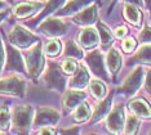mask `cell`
<instances>
[{
  "label": "cell",
  "mask_w": 151,
  "mask_h": 135,
  "mask_svg": "<svg viewBox=\"0 0 151 135\" xmlns=\"http://www.w3.org/2000/svg\"><path fill=\"white\" fill-rule=\"evenodd\" d=\"M27 71L32 79H37L44 70V55L42 45L36 44L25 54Z\"/></svg>",
  "instance_id": "obj_1"
},
{
  "label": "cell",
  "mask_w": 151,
  "mask_h": 135,
  "mask_svg": "<svg viewBox=\"0 0 151 135\" xmlns=\"http://www.w3.org/2000/svg\"><path fill=\"white\" fill-rule=\"evenodd\" d=\"M44 80H45L48 89L56 90V91H62L66 86V77L63 75L62 67L54 62L48 66L45 75H44Z\"/></svg>",
  "instance_id": "obj_2"
},
{
  "label": "cell",
  "mask_w": 151,
  "mask_h": 135,
  "mask_svg": "<svg viewBox=\"0 0 151 135\" xmlns=\"http://www.w3.org/2000/svg\"><path fill=\"white\" fill-rule=\"evenodd\" d=\"M13 126L17 133H27L32 120L31 106H18L13 111Z\"/></svg>",
  "instance_id": "obj_3"
},
{
  "label": "cell",
  "mask_w": 151,
  "mask_h": 135,
  "mask_svg": "<svg viewBox=\"0 0 151 135\" xmlns=\"http://www.w3.org/2000/svg\"><path fill=\"white\" fill-rule=\"evenodd\" d=\"M26 89V82L19 76H12V77L0 80V94H9L23 98Z\"/></svg>",
  "instance_id": "obj_4"
},
{
  "label": "cell",
  "mask_w": 151,
  "mask_h": 135,
  "mask_svg": "<svg viewBox=\"0 0 151 135\" xmlns=\"http://www.w3.org/2000/svg\"><path fill=\"white\" fill-rule=\"evenodd\" d=\"M9 41L12 45H16L18 48H27L31 46L35 41L39 40V37L35 36L34 34H31L29 30H26L22 26H16L12 30V32L9 34Z\"/></svg>",
  "instance_id": "obj_5"
},
{
  "label": "cell",
  "mask_w": 151,
  "mask_h": 135,
  "mask_svg": "<svg viewBox=\"0 0 151 135\" xmlns=\"http://www.w3.org/2000/svg\"><path fill=\"white\" fill-rule=\"evenodd\" d=\"M142 81H143V70L142 67H137L125 79V81L123 82V85L119 88L118 91L123 93L125 96H132L136 94L137 90L139 89V86L142 85Z\"/></svg>",
  "instance_id": "obj_6"
},
{
  "label": "cell",
  "mask_w": 151,
  "mask_h": 135,
  "mask_svg": "<svg viewBox=\"0 0 151 135\" xmlns=\"http://www.w3.org/2000/svg\"><path fill=\"white\" fill-rule=\"evenodd\" d=\"M58 121H60L58 111L50 108V107H42V108L37 109L36 116L34 119V127L53 126Z\"/></svg>",
  "instance_id": "obj_7"
},
{
  "label": "cell",
  "mask_w": 151,
  "mask_h": 135,
  "mask_svg": "<svg viewBox=\"0 0 151 135\" xmlns=\"http://www.w3.org/2000/svg\"><path fill=\"white\" fill-rule=\"evenodd\" d=\"M125 124V117H124V108L122 104H118L111 112L109 113V117L106 120V127L109 131L114 134H118L123 130Z\"/></svg>",
  "instance_id": "obj_8"
},
{
  "label": "cell",
  "mask_w": 151,
  "mask_h": 135,
  "mask_svg": "<svg viewBox=\"0 0 151 135\" xmlns=\"http://www.w3.org/2000/svg\"><path fill=\"white\" fill-rule=\"evenodd\" d=\"M85 61H87L89 68H91L92 72L96 76L102 77V79H107V72H106V68L104 64V57H102L101 51H98V50L91 51L87 55Z\"/></svg>",
  "instance_id": "obj_9"
},
{
  "label": "cell",
  "mask_w": 151,
  "mask_h": 135,
  "mask_svg": "<svg viewBox=\"0 0 151 135\" xmlns=\"http://www.w3.org/2000/svg\"><path fill=\"white\" fill-rule=\"evenodd\" d=\"M39 30L42 31L43 34H45L47 36H60L66 32L67 26H66V23L62 22L61 19L49 18V19H45L42 25H40Z\"/></svg>",
  "instance_id": "obj_10"
},
{
  "label": "cell",
  "mask_w": 151,
  "mask_h": 135,
  "mask_svg": "<svg viewBox=\"0 0 151 135\" xmlns=\"http://www.w3.org/2000/svg\"><path fill=\"white\" fill-rule=\"evenodd\" d=\"M6 70L8 71H25V64H23L21 53L13 48L12 45L6 46Z\"/></svg>",
  "instance_id": "obj_11"
},
{
  "label": "cell",
  "mask_w": 151,
  "mask_h": 135,
  "mask_svg": "<svg viewBox=\"0 0 151 135\" xmlns=\"http://www.w3.org/2000/svg\"><path fill=\"white\" fill-rule=\"evenodd\" d=\"M129 111L137 117L141 119H151V107L142 98H136L129 102Z\"/></svg>",
  "instance_id": "obj_12"
},
{
  "label": "cell",
  "mask_w": 151,
  "mask_h": 135,
  "mask_svg": "<svg viewBox=\"0 0 151 135\" xmlns=\"http://www.w3.org/2000/svg\"><path fill=\"white\" fill-rule=\"evenodd\" d=\"M79 43L85 49H92L98 45V34L94 29L87 27V29L81 30L80 35H79Z\"/></svg>",
  "instance_id": "obj_13"
},
{
  "label": "cell",
  "mask_w": 151,
  "mask_h": 135,
  "mask_svg": "<svg viewBox=\"0 0 151 135\" xmlns=\"http://www.w3.org/2000/svg\"><path fill=\"white\" fill-rule=\"evenodd\" d=\"M97 18V6L94 4L85 8L83 12H80L79 14H76L74 17V22L78 23V25H81V26H88V25H92V23L96 21Z\"/></svg>",
  "instance_id": "obj_14"
},
{
  "label": "cell",
  "mask_w": 151,
  "mask_h": 135,
  "mask_svg": "<svg viewBox=\"0 0 151 135\" xmlns=\"http://www.w3.org/2000/svg\"><path fill=\"white\" fill-rule=\"evenodd\" d=\"M88 82H89V74H88L87 68H85L84 66H79L75 75L70 80V88L81 90L87 86Z\"/></svg>",
  "instance_id": "obj_15"
},
{
  "label": "cell",
  "mask_w": 151,
  "mask_h": 135,
  "mask_svg": "<svg viewBox=\"0 0 151 135\" xmlns=\"http://www.w3.org/2000/svg\"><path fill=\"white\" fill-rule=\"evenodd\" d=\"M84 99H85V94L83 91H75V90H70V91H67L66 94L63 95L62 103H63V107L66 109H71V111H73L74 108H76V107L80 104Z\"/></svg>",
  "instance_id": "obj_16"
},
{
  "label": "cell",
  "mask_w": 151,
  "mask_h": 135,
  "mask_svg": "<svg viewBox=\"0 0 151 135\" xmlns=\"http://www.w3.org/2000/svg\"><path fill=\"white\" fill-rule=\"evenodd\" d=\"M111 102H112V93L96 107V111H94L93 116H92V120H91L92 124L97 122V121L104 119V117L107 115V113L110 112V109H111Z\"/></svg>",
  "instance_id": "obj_17"
},
{
  "label": "cell",
  "mask_w": 151,
  "mask_h": 135,
  "mask_svg": "<svg viewBox=\"0 0 151 135\" xmlns=\"http://www.w3.org/2000/svg\"><path fill=\"white\" fill-rule=\"evenodd\" d=\"M107 68L109 71L111 72L112 76H115L116 74L119 72V70L122 68V55L116 49H110L109 53H107Z\"/></svg>",
  "instance_id": "obj_18"
},
{
  "label": "cell",
  "mask_w": 151,
  "mask_h": 135,
  "mask_svg": "<svg viewBox=\"0 0 151 135\" xmlns=\"http://www.w3.org/2000/svg\"><path fill=\"white\" fill-rule=\"evenodd\" d=\"M124 17L128 22H130L134 26H139L141 21H142V16H141L139 9L134 4H132V3H127L124 5Z\"/></svg>",
  "instance_id": "obj_19"
},
{
  "label": "cell",
  "mask_w": 151,
  "mask_h": 135,
  "mask_svg": "<svg viewBox=\"0 0 151 135\" xmlns=\"http://www.w3.org/2000/svg\"><path fill=\"white\" fill-rule=\"evenodd\" d=\"M42 6L40 3H21L14 6V14L19 18H25L27 16H31Z\"/></svg>",
  "instance_id": "obj_20"
},
{
  "label": "cell",
  "mask_w": 151,
  "mask_h": 135,
  "mask_svg": "<svg viewBox=\"0 0 151 135\" xmlns=\"http://www.w3.org/2000/svg\"><path fill=\"white\" fill-rule=\"evenodd\" d=\"M93 0H73L70 1L66 6H63L62 9L58 12V16H68V14H74L75 12L80 10L81 8L87 6L89 3H92Z\"/></svg>",
  "instance_id": "obj_21"
},
{
  "label": "cell",
  "mask_w": 151,
  "mask_h": 135,
  "mask_svg": "<svg viewBox=\"0 0 151 135\" xmlns=\"http://www.w3.org/2000/svg\"><path fill=\"white\" fill-rule=\"evenodd\" d=\"M130 61L134 62V63L151 66V45H143V46H141L139 50L137 51L136 55Z\"/></svg>",
  "instance_id": "obj_22"
},
{
  "label": "cell",
  "mask_w": 151,
  "mask_h": 135,
  "mask_svg": "<svg viewBox=\"0 0 151 135\" xmlns=\"http://www.w3.org/2000/svg\"><path fill=\"white\" fill-rule=\"evenodd\" d=\"M65 3V0H50L49 3H48V5L45 6V9L43 10L42 13H40L39 16H36L35 18L34 19H31L29 23H27V25H30V23H31V26H34V23H36V22H39L40 19H43L44 17H47L48 14H49V13H52L53 10H56L58 6H61Z\"/></svg>",
  "instance_id": "obj_23"
},
{
  "label": "cell",
  "mask_w": 151,
  "mask_h": 135,
  "mask_svg": "<svg viewBox=\"0 0 151 135\" xmlns=\"http://www.w3.org/2000/svg\"><path fill=\"white\" fill-rule=\"evenodd\" d=\"M97 27H98V31H99V37H101L102 48H104V49H107V48L111 46L112 41H114V37H112L111 31H110L102 22H98Z\"/></svg>",
  "instance_id": "obj_24"
},
{
  "label": "cell",
  "mask_w": 151,
  "mask_h": 135,
  "mask_svg": "<svg viewBox=\"0 0 151 135\" xmlns=\"http://www.w3.org/2000/svg\"><path fill=\"white\" fill-rule=\"evenodd\" d=\"M89 117H91V108L87 103L81 102L80 104L76 107L75 109V113H74V120L76 122H85Z\"/></svg>",
  "instance_id": "obj_25"
},
{
  "label": "cell",
  "mask_w": 151,
  "mask_h": 135,
  "mask_svg": "<svg viewBox=\"0 0 151 135\" xmlns=\"http://www.w3.org/2000/svg\"><path fill=\"white\" fill-rule=\"evenodd\" d=\"M89 90L91 94L94 96L96 99H104L106 95V86L102 81L99 80H93L89 84Z\"/></svg>",
  "instance_id": "obj_26"
},
{
  "label": "cell",
  "mask_w": 151,
  "mask_h": 135,
  "mask_svg": "<svg viewBox=\"0 0 151 135\" xmlns=\"http://www.w3.org/2000/svg\"><path fill=\"white\" fill-rule=\"evenodd\" d=\"M65 57H70V58H81L83 57V50L81 48H79L74 41H68L65 49Z\"/></svg>",
  "instance_id": "obj_27"
},
{
  "label": "cell",
  "mask_w": 151,
  "mask_h": 135,
  "mask_svg": "<svg viewBox=\"0 0 151 135\" xmlns=\"http://www.w3.org/2000/svg\"><path fill=\"white\" fill-rule=\"evenodd\" d=\"M139 127V120L137 116H129L124 124V131L127 134H136Z\"/></svg>",
  "instance_id": "obj_28"
},
{
  "label": "cell",
  "mask_w": 151,
  "mask_h": 135,
  "mask_svg": "<svg viewBox=\"0 0 151 135\" xmlns=\"http://www.w3.org/2000/svg\"><path fill=\"white\" fill-rule=\"evenodd\" d=\"M61 48H62V45L58 40H50L48 41L47 45H45V53L48 54V57H57L58 54H60L61 51Z\"/></svg>",
  "instance_id": "obj_29"
},
{
  "label": "cell",
  "mask_w": 151,
  "mask_h": 135,
  "mask_svg": "<svg viewBox=\"0 0 151 135\" xmlns=\"http://www.w3.org/2000/svg\"><path fill=\"white\" fill-rule=\"evenodd\" d=\"M11 115H9V111L3 107L0 108V130H8L11 127Z\"/></svg>",
  "instance_id": "obj_30"
},
{
  "label": "cell",
  "mask_w": 151,
  "mask_h": 135,
  "mask_svg": "<svg viewBox=\"0 0 151 135\" xmlns=\"http://www.w3.org/2000/svg\"><path fill=\"white\" fill-rule=\"evenodd\" d=\"M62 70L65 74H75L78 70V67L79 66L76 64V62H75L74 59H71V58H67V59H65L62 62Z\"/></svg>",
  "instance_id": "obj_31"
},
{
  "label": "cell",
  "mask_w": 151,
  "mask_h": 135,
  "mask_svg": "<svg viewBox=\"0 0 151 135\" xmlns=\"http://www.w3.org/2000/svg\"><path fill=\"white\" fill-rule=\"evenodd\" d=\"M138 40L141 43H151V27L149 26H145L143 27V30L139 32L138 35Z\"/></svg>",
  "instance_id": "obj_32"
},
{
  "label": "cell",
  "mask_w": 151,
  "mask_h": 135,
  "mask_svg": "<svg viewBox=\"0 0 151 135\" xmlns=\"http://www.w3.org/2000/svg\"><path fill=\"white\" fill-rule=\"evenodd\" d=\"M123 50L125 51V53H130L133 49L136 48V40L132 39V37H127V39L123 41Z\"/></svg>",
  "instance_id": "obj_33"
},
{
  "label": "cell",
  "mask_w": 151,
  "mask_h": 135,
  "mask_svg": "<svg viewBox=\"0 0 151 135\" xmlns=\"http://www.w3.org/2000/svg\"><path fill=\"white\" fill-rule=\"evenodd\" d=\"M145 90L149 94H151V70H149L146 75V81H145Z\"/></svg>",
  "instance_id": "obj_34"
},
{
  "label": "cell",
  "mask_w": 151,
  "mask_h": 135,
  "mask_svg": "<svg viewBox=\"0 0 151 135\" xmlns=\"http://www.w3.org/2000/svg\"><path fill=\"white\" fill-rule=\"evenodd\" d=\"M127 32H128V30H127V27H124V26H120V27H118V29L115 30V35L118 36V37L125 36Z\"/></svg>",
  "instance_id": "obj_35"
},
{
  "label": "cell",
  "mask_w": 151,
  "mask_h": 135,
  "mask_svg": "<svg viewBox=\"0 0 151 135\" xmlns=\"http://www.w3.org/2000/svg\"><path fill=\"white\" fill-rule=\"evenodd\" d=\"M3 63H4V48H3L1 39H0V71L3 68Z\"/></svg>",
  "instance_id": "obj_36"
},
{
  "label": "cell",
  "mask_w": 151,
  "mask_h": 135,
  "mask_svg": "<svg viewBox=\"0 0 151 135\" xmlns=\"http://www.w3.org/2000/svg\"><path fill=\"white\" fill-rule=\"evenodd\" d=\"M39 133H40V134H53L54 131H53L52 129H50V127H47V129H43V130H40Z\"/></svg>",
  "instance_id": "obj_37"
},
{
  "label": "cell",
  "mask_w": 151,
  "mask_h": 135,
  "mask_svg": "<svg viewBox=\"0 0 151 135\" xmlns=\"http://www.w3.org/2000/svg\"><path fill=\"white\" fill-rule=\"evenodd\" d=\"M128 3H132V4H136V5H142V0H128Z\"/></svg>",
  "instance_id": "obj_38"
},
{
  "label": "cell",
  "mask_w": 151,
  "mask_h": 135,
  "mask_svg": "<svg viewBox=\"0 0 151 135\" xmlns=\"http://www.w3.org/2000/svg\"><path fill=\"white\" fill-rule=\"evenodd\" d=\"M6 14H8V12H6V10H5V12H1V13H0V22H1V21L5 18Z\"/></svg>",
  "instance_id": "obj_39"
},
{
  "label": "cell",
  "mask_w": 151,
  "mask_h": 135,
  "mask_svg": "<svg viewBox=\"0 0 151 135\" xmlns=\"http://www.w3.org/2000/svg\"><path fill=\"white\" fill-rule=\"evenodd\" d=\"M62 133H67V134H70V133H78V129L75 127V129H71V130H63Z\"/></svg>",
  "instance_id": "obj_40"
},
{
  "label": "cell",
  "mask_w": 151,
  "mask_h": 135,
  "mask_svg": "<svg viewBox=\"0 0 151 135\" xmlns=\"http://www.w3.org/2000/svg\"><path fill=\"white\" fill-rule=\"evenodd\" d=\"M145 1H146V4L149 5V8L151 9V0H145Z\"/></svg>",
  "instance_id": "obj_41"
},
{
  "label": "cell",
  "mask_w": 151,
  "mask_h": 135,
  "mask_svg": "<svg viewBox=\"0 0 151 135\" xmlns=\"http://www.w3.org/2000/svg\"><path fill=\"white\" fill-rule=\"evenodd\" d=\"M1 6H3V3H1V1H0V8H1Z\"/></svg>",
  "instance_id": "obj_42"
}]
</instances>
